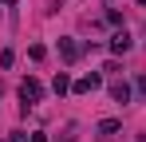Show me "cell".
Listing matches in <instances>:
<instances>
[{"mask_svg":"<svg viewBox=\"0 0 146 142\" xmlns=\"http://www.w3.org/2000/svg\"><path fill=\"white\" fill-rule=\"evenodd\" d=\"M20 99H24V111H28V107H36V103H40V99H44V83H40V79H32V75H28L24 83H20Z\"/></svg>","mask_w":146,"mask_h":142,"instance_id":"cell-1","label":"cell"},{"mask_svg":"<svg viewBox=\"0 0 146 142\" xmlns=\"http://www.w3.org/2000/svg\"><path fill=\"white\" fill-rule=\"evenodd\" d=\"M99 87H103V75H95V71L71 83V91H75V95H91V91H99Z\"/></svg>","mask_w":146,"mask_h":142,"instance_id":"cell-2","label":"cell"},{"mask_svg":"<svg viewBox=\"0 0 146 142\" xmlns=\"http://www.w3.org/2000/svg\"><path fill=\"white\" fill-rule=\"evenodd\" d=\"M83 51H87V47L79 44V40H67V36H63V40H59V55H63V59H67V63H75V59H79V55H83Z\"/></svg>","mask_w":146,"mask_h":142,"instance_id":"cell-3","label":"cell"},{"mask_svg":"<svg viewBox=\"0 0 146 142\" xmlns=\"http://www.w3.org/2000/svg\"><path fill=\"white\" fill-rule=\"evenodd\" d=\"M130 47H134V40H130L126 32H115V36H111V51H115V55H126Z\"/></svg>","mask_w":146,"mask_h":142,"instance_id":"cell-4","label":"cell"},{"mask_svg":"<svg viewBox=\"0 0 146 142\" xmlns=\"http://www.w3.org/2000/svg\"><path fill=\"white\" fill-rule=\"evenodd\" d=\"M130 95H134V87H130L126 79H119V83H111V99H115V103H130Z\"/></svg>","mask_w":146,"mask_h":142,"instance_id":"cell-5","label":"cell"},{"mask_svg":"<svg viewBox=\"0 0 146 142\" xmlns=\"http://www.w3.org/2000/svg\"><path fill=\"white\" fill-rule=\"evenodd\" d=\"M119 130H122V122H119V118H103V122L95 126V134H99V138H115Z\"/></svg>","mask_w":146,"mask_h":142,"instance_id":"cell-6","label":"cell"},{"mask_svg":"<svg viewBox=\"0 0 146 142\" xmlns=\"http://www.w3.org/2000/svg\"><path fill=\"white\" fill-rule=\"evenodd\" d=\"M51 91H55V95H67V91H71V79H67V71H59V75L51 79Z\"/></svg>","mask_w":146,"mask_h":142,"instance_id":"cell-7","label":"cell"},{"mask_svg":"<svg viewBox=\"0 0 146 142\" xmlns=\"http://www.w3.org/2000/svg\"><path fill=\"white\" fill-rule=\"evenodd\" d=\"M28 55H32V59H36V63H40V59H44V55H48V51H44V44H32V47H28Z\"/></svg>","mask_w":146,"mask_h":142,"instance_id":"cell-8","label":"cell"},{"mask_svg":"<svg viewBox=\"0 0 146 142\" xmlns=\"http://www.w3.org/2000/svg\"><path fill=\"white\" fill-rule=\"evenodd\" d=\"M12 63H16V55H12V51L4 47V51H0V67H12Z\"/></svg>","mask_w":146,"mask_h":142,"instance_id":"cell-9","label":"cell"},{"mask_svg":"<svg viewBox=\"0 0 146 142\" xmlns=\"http://www.w3.org/2000/svg\"><path fill=\"white\" fill-rule=\"evenodd\" d=\"M134 91H138V95H146V75H138V79H134Z\"/></svg>","mask_w":146,"mask_h":142,"instance_id":"cell-10","label":"cell"},{"mask_svg":"<svg viewBox=\"0 0 146 142\" xmlns=\"http://www.w3.org/2000/svg\"><path fill=\"white\" fill-rule=\"evenodd\" d=\"M4 142H28V134H8Z\"/></svg>","mask_w":146,"mask_h":142,"instance_id":"cell-11","label":"cell"},{"mask_svg":"<svg viewBox=\"0 0 146 142\" xmlns=\"http://www.w3.org/2000/svg\"><path fill=\"white\" fill-rule=\"evenodd\" d=\"M28 142H48V134H40V130H36V134H32Z\"/></svg>","mask_w":146,"mask_h":142,"instance_id":"cell-12","label":"cell"},{"mask_svg":"<svg viewBox=\"0 0 146 142\" xmlns=\"http://www.w3.org/2000/svg\"><path fill=\"white\" fill-rule=\"evenodd\" d=\"M134 142H146V134H138V138H134Z\"/></svg>","mask_w":146,"mask_h":142,"instance_id":"cell-13","label":"cell"},{"mask_svg":"<svg viewBox=\"0 0 146 142\" xmlns=\"http://www.w3.org/2000/svg\"><path fill=\"white\" fill-rule=\"evenodd\" d=\"M138 4H142V8H146V0H138Z\"/></svg>","mask_w":146,"mask_h":142,"instance_id":"cell-14","label":"cell"},{"mask_svg":"<svg viewBox=\"0 0 146 142\" xmlns=\"http://www.w3.org/2000/svg\"><path fill=\"white\" fill-rule=\"evenodd\" d=\"M4 4H12V0H4Z\"/></svg>","mask_w":146,"mask_h":142,"instance_id":"cell-15","label":"cell"}]
</instances>
